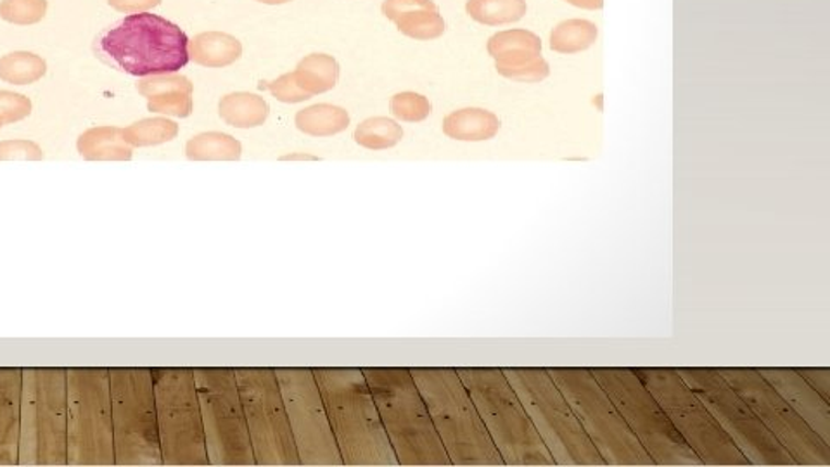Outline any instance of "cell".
Masks as SVG:
<instances>
[{
	"mask_svg": "<svg viewBox=\"0 0 830 467\" xmlns=\"http://www.w3.org/2000/svg\"><path fill=\"white\" fill-rule=\"evenodd\" d=\"M344 466L397 467L361 367H311Z\"/></svg>",
	"mask_w": 830,
	"mask_h": 467,
	"instance_id": "6da1fadb",
	"label": "cell"
},
{
	"mask_svg": "<svg viewBox=\"0 0 830 467\" xmlns=\"http://www.w3.org/2000/svg\"><path fill=\"white\" fill-rule=\"evenodd\" d=\"M398 466H452L409 367H362Z\"/></svg>",
	"mask_w": 830,
	"mask_h": 467,
	"instance_id": "7a4b0ae2",
	"label": "cell"
},
{
	"mask_svg": "<svg viewBox=\"0 0 830 467\" xmlns=\"http://www.w3.org/2000/svg\"><path fill=\"white\" fill-rule=\"evenodd\" d=\"M409 369L452 466H505L455 367Z\"/></svg>",
	"mask_w": 830,
	"mask_h": 467,
	"instance_id": "3957f363",
	"label": "cell"
},
{
	"mask_svg": "<svg viewBox=\"0 0 830 467\" xmlns=\"http://www.w3.org/2000/svg\"><path fill=\"white\" fill-rule=\"evenodd\" d=\"M455 371L505 466H556L502 367H455Z\"/></svg>",
	"mask_w": 830,
	"mask_h": 467,
	"instance_id": "277c9868",
	"label": "cell"
},
{
	"mask_svg": "<svg viewBox=\"0 0 830 467\" xmlns=\"http://www.w3.org/2000/svg\"><path fill=\"white\" fill-rule=\"evenodd\" d=\"M95 56L132 77L177 73L187 66L189 38L158 14H128L95 37Z\"/></svg>",
	"mask_w": 830,
	"mask_h": 467,
	"instance_id": "5b68a950",
	"label": "cell"
},
{
	"mask_svg": "<svg viewBox=\"0 0 830 467\" xmlns=\"http://www.w3.org/2000/svg\"><path fill=\"white\" fill-rule=\"evenodd\" d=\"M545 447L560 467H604L585 430L545 367H502Z\"/></svg>",
	"mask_w": 830,
	"mask_h": 467,
	"instance_id": "8992f818",
	"label": "cell"
},
{
	"mask_svg": "<svg viewBox=\"0 0 830 467\" xmlns=\"http://www.w3.org/2000/svg\"><path fill=\"white\" fill-rule=\"evenodd\" d=\"M21 373L18 466H66V367H21Z\"/></svg>",
	"mask_w": 830,
	"mask_h": 467,
	"instance_id": "52a82bcc",
	"label": "cell"
},
{
	"mask_svg": "<svg viewBox=\"0 0 830 467\" xmlns=\"http://www.w3.org/2000/svg\"><path fill=\"white\" fill-rule=\"evenodd\" d=\"M562 391L605 466L652 467L655 460L632 433L589 367H545Z\"/></svg>",
	"mask_w": 830,
	"mask_h": 467,
	"instance_id": "ba28073f",
	"label": "cell"
},
{
	"mask_svg": "<svg viewBox=\"0 0 830 467\" xmlns=\"http://www.w3.org/2000/svg\"><path fill=\"white\" fill-rule=\"evenodd\" d=\"M703 466H751L675 367H632Z\"/></svg>",
	"mask_w": 830,
	"mask_h": 467,
	"instance_id": "9c48e42d",
	"label": "cell"
},
{
	"mask_svg": "<svg viewBox=\"0 0 830 467\" xmlns=\"http://www.w3.org/2000/svg\"><path fill=\"white\" fill-rule=\"evenodd\" d=\"M66 466H116L107 367H66Z\"/></svg>",
	"mask_w": 830,
	"mask_h": 467,
	"instance_id": "30bf717a",
	"label": "cell"
},
{
	"mask_svg": "<svg viewBox=\"0 0 830 467\" xmlns=\"http://www.w3.org/2000/svg\"><path fill=\"white\" fill-rule=\"evenodd\" d=\"M656 466L704 467L632 367H589Z\"/></svg>",
	"mask_w": 830,
	"mask_h": 467,
	"instance_id": "8fae6325",
	"label": "cell"
},
{
	"mask_svg": "<svg viewBox=\"0 0 830 467\" xmlns=\"http://www.w3.org/2000/svg\"><path fill=\"white\" fill-rule=\"evenodd\" d=\"M116 466H163L151 367H107Z\"/></svg>",
	"mask_w": 830,
	"mask_h": 467,
	"instance_id": "7c38bea8",
	"label": "cell"
},
{
	"mask_svg": "<svg viewBox=\"0 0 830 467\" xmlns=\"http://www.w3.org/2000/svg\"><path fill=\"white\" fill-rule=\"evenodd\" d=\"M163 466H209L193 367H151Z\"/></svg>",
	"mask_w": 830,
	"mask_h": 467,
	"instance_id": "4fadbf2b",
	"label": "cell"
},
{
	"mask_svg": "<svg viewBox=\"0 0 830 467\" xmlns=\"http://www.w3.org/2000/svg\"><path fill=\"white\" fill-rule=\"evenodd\" d=\"M193 373L209 466H257L234 367H193Z\"/></svg>",
	"mask_w": 830,
	"mask_h": 467,
	"instance_id": "5bb4252c",
	"label": "cell"
},
{
	"mask_svg": "<svg viewBox=\"0 0 830 467\" xmlns=\"http://www.w3.org/2000/svg\"><path fill=\"white\" fill-rule=\"evenodd\" d=\"M683 381L708 407L751 466H796L789 452L763 426L751 407L734 391L715 367H675Z\"/></svg>",
	"mask_w": 830,
	"mask_h": 467,
	"instance_id": "9a60e30c",
	"label": "cell"
},
{
	"mask_svg": "<svg viewBox=\"0 0 830 467\" xmlns=\"http://www.w3.org/2000/svg\"><path fill=\"white\" fill-rule=\"evenodd\" d=\"M257 466L296 467L295 438L274 367H234Z\"/></svg>",
	"mask_w": 830,
	"mask_h": 467,
	"instance_id": "2e32d148",
	"label": "cell"
},
{
	"mask_svg": "<svg viewBox=\"0 0 830 467\" xmlns=\"http://www.w3.org/2000/svg\"><path fill=\"white\" fill-rule=\"evenodd\" d=\"M763 426L789 452L796 466L829 467L830 445L799 418L754 367H715Z\"/></svg>",
	"mask_w": 830,
	"mask_h": 467,
	"instance_id": "e0dca14e",
	"label": "cell"
},
{
	"mask_svg": "<svg viewBox=\"0 0 830 467\" xmlns=\"http://www.w3.org/2000/svg\"><path fill=\"white\" fill-rule=\"evenodd\" d=\"M274 369L302 466H344L314 369L311 367H274Z\"/></svg>",
	"mask_w": 830,
	"mask_h": 467,
	"instance_id": "ac0fdd59",
	"label": "cell"
},
{
	"mask_svg": "<svg viewBox=\"0 0 830 467\" xmlns=\"http://www.w3.org/2000/svg\"><path fill=\"white\" fill-rule=\"evenodd\" d=\"M488 54L499 75L521 83H538L550 75L542 58V41L528 30H505L488 41Z\"/></svg>",
	"mask_w": 830,
	"mask_h": 467,
	"instance_id": "d6986e66",
	"label": "cell"
},
{
	"mask_svg": "<svg viewBox=\"0 0 830 467\" xmlns=\"http://www.w3.org/2000/svg\"><path fill=\"white\" fill-rule=\"evenodd\" d=\"M791 409L830 445V402L815 391L794 367H754Z\"/></svg>",
	"mask_w": 830,
	"mask_h": 467,
	"instance_id": "ffe728a7",
	"label": "cell"
},
{
	"mask_svg": "<svg viewBox=\"0 0 830 467\" xmlns=\"http://www.w3.org/2000/svg\"><path fill=\"white\" fill-rule=\"evenodd\" d=\"M21 367H0V467L20 460Z\"/></svg>",
	"mask_w": 830,
	"mask_h": 467,
	"instance_id": "44dd1931",
	"label": "cell"
},
{
	"mask_svg": "<svg viewBox=\"0 0 830 467\" xmlns=\"http://www.w3.org/2000/svg\"><path fill=\"white\" fill-rule=\"evenodd\" d=\"M137 91L148 99V110L158 115L187 118L193 113L194 86L179 73L152 75L140 78Z\"/></svg>",
	"mask_w": 830,
	"mask_h": 467,
	"instance_id": "7402d4cb",
	"label": "cell"
},
{
	"mask_svg": "<svg viewBox=\"0 0 830 467\" xmlns=\"http://www.w3.org/2000/svg\"><path fill=\"white\" fill-rule=\"evenodd\" d=\"M500 119L496 113L481 107H464L443 119V134L464 143H484L499 134Z\"/></svg>",
	"mask_w": 830,
	"mask_h": 467,
	"instance_id": "603a6c76",
	"label": "cell"
},
{
	"mask_svg": "<svg viewBox=\"0 0 830 467\" xmlns=\"http://www.w3.org/2000/svg\"><path fill=\"white\" fill-rule=\"evenodd\" d=\"M77 151L87 161H130L134 156V148L118 127L89 128L78 137Z\"/></svg>",
	"mask_w": 830,
	"mask_h": 467,
	"instance_id": "cb8c5ba5",
	"label": "cell"
},
{
	"mask_svg": "<svg viewBox=\"0 0 830 467\" xmlns=\"http://www.w3.org/2000/svg\"><path fill=\"white\" fill-rule=\"evenodd\" d=\"M242 56V44L229 33H200L189 41V59L205 68H226Z\"/></svg>",
	"mask_w": 830,
	"mask_h": 467,
	"instance_id": "d4e9b609",
	"label": "cell"
},
{
	"mask_svg": "<svg viewBox=\"0 0 830 467\" xmlns=\"http://www.w3.org/2000/svg\"><path fill=\"white\" fill-rule=\"evenodd\" d=\"M269 111L265 99L251 92H232L218 103L220 118L234 128L262 127L269 118Z\"/></svg>",
	"mask_w": 830,
	"mask_h": 467,
	"instance_id": "484cf974",
	"label": "cell"
},
{
	"mask_svg": "<svg viewBox=\"0 0 830 467\" xmlns=\"http://www.w3.org/2000/svg\"><path fill=\"white\" fill-rule=\"evenodd\" d=\"M295 75L299 87L307 94H326L340 80V62L329 54H310L298 62Z\"/></svg>",
	"mask_w": 830,
	"mask_h": 467,
	"instance_id": "4316f807",
	"label": "cell"
},
{
	"mask_svg": "<svg viewBox=\"0 0 830 467\" xmlns=\"http://www.w3.org/2000/svg\"><path fill=\"white\" fill-rule=\"evenodd\" d=\"M295 124L307 136L332 137L346 130L350 115L346 110L334 104H314L296 113Z\"/></svg>",
	"mask_w": 830,
	"mask_h": 467,
	"instance_id": "83f0119b",
	"label": "cell"
},
{
	"mask_svg": "<svg viewBox=\"0 0 830 467\" xmlns=\"http://www.w3.org/2000/svg\"><path fill=\"white\" fill-rule=\"evenodd\" d=\"M185 156L191 161H238L242 144L224 132H203L185 144Z\"/></svg>",
	"mask_w": 830,
	"mask_h": 467,
	"instance_id": "f1b7e54d",
	"label": "cell"
},
{
	"mask_svg": "<svg viewBox=\"0 0 830 467\" xmlns=\"http://www.w3.org/2000/svg\"><path fill=\"white\" fill-rule=\"evenodd\" d=\"M46 59L29 50H16L0 58V80L11 86H32L46 77Z\"/></svg>",
	"mask_w": 830,
	"mask_h": 467,
	"instance_id": "f546056e",
	"label": "cell"
},
{
	"mask_svg": "<svg viewBox=\"0 0 830 467\" xmlns=\"http://www.w3.org/2000/svg\"><path fill=\"white\" fill-rule=\"evenodd\" d=\"M599 29L587 20L562 21L550 33V49L559 54H577L598 42Z\"/></svg>",
	"mask_w": 830,
	"mask_h": 467,
	"instance_id": "4dcf8cb0",
	"label": "cell"
},
{
	"mask_svg": "<svg viewBox=\"0 0 830 467\" xmlns=\"http://www.w3.org/2000/svg\"><path fill=\"white\" fill-rule=\"evenodd\" d=\"M467 14L481 25H511L528 11L524 0H467Z\"/></svg>",
	"mask_w": 830,
	"mask_h": 467,
	"instance_id": "1f68e13d",
	"label": "cell"
},
{
	"mask_svg": "<svg viewBox=\"0 0 830 467\" xmlns=\"http://www.w3.org/2000/svg\"><path fill=\"white\" fill-rule=\"evenodd\" d=\"M393 23L403 35L413 41H434L445 33V20L440 14L439 5L413 9L410 13L400 14Z\"/></svg>",
	"mask_w": 830,
	"mask_h": 467,
	"instance_id": "d6a6232c",
	"label": "cell"
},
{
	"mask_svg": "<svg viewBox=\"0 0 830 467\" xmlns=\"http://www.w3.org/2000/svg\"><path fill=\"white\" fill-rule=\"evenodd\" d=\"M179 136V125L170 118H144L123 128V137L132 148H151L170 143Z\"/></svg>",
	"mask_w": 830,
	"mask_h": 467,
	"instance_id": "836d02e7",
	"label": "cell"
},
{
	"mask_svg": "<svg viewBox=\"0 0 830 467\" xmlns=\"http://www.w3.org/2000/svg\"><path fill=\"white\" fill-rule=\"evenodd\" d=\"M403 139V128L395 119L374 116L365 119L355 130V143L371 151L395 148Z\"/></svg>",
	"mask_w": 830,
	"mask_h": 467,
	"instance_id": "e575fe53",
	"label": "cell"
},
{
	"mask_svg": "<svg viewBox=\"0 0 830 467\" xmlns=\"http://www.w3.org/2000/svg\"><path fill=\"white\" fill-rule=\"evenodd\" d=\"M47 0H0V20L18 26L37 25L47 14Z\"/></svg>",
	"mask_w": 830,
	"mask_h": 467,
	"instance_id": "d590c367",
	"label": "cell"
},
{
	"mask_svg": "<svg viewBox=\"0 0 830 467\" xmlns=\"http://www.w3.org/2000/svg\"><path fill=\"white\" fill-rule=\"evenodd\" d=\"M389 110H391L393 116L400 122L419 124L430 116L431 103L428 98L418 94V92H400V94L393 95L391 101H389Z\"/></svg>",
	"mask_w": 830,
	"mask_h": 467,
	"instance_id": "8d00e7d4",
	"label": "cell"
},
{
	"mask_svg": "<svg viewBox=\"0 0 830 467\" xmlns=\"http://www.w3.org/2000/svg\"><path fill=\"white\" fill-rule=\"evenodd\" d=\"M32 101L20 92L0 91V119L11 125L32 115Z\"/></svg>",
	"mask_w": 830,
	"mask_h": 467,
	"instance_id": "74e56055",
	"label": "cell"
},
{
	"mask_svg": "<svg viewBox=\"0 0 830 467\" xmlns=\"http://www.w3.org/2000/svg\"><path fill=\"white\" fill-rule=\"evenodd\" d=\"M44 151L37 143L29 139H9L0 143V161H41Z\"/></svg>",
	"mask_w": 830,
	"mask_h": 467,
	"instance_id": "f35d334b",
	"label": "cell"
},
{
	"mask_svg": "<svg viewBox=\"0 0 830 467\" xmlns=\"http://www.w3.org/2000/svg\"><path fill=\"white\" fill-rule=\"evenodd\" d=\"M269 91H271V94L274 95L277 101L286 104L303 103V101H308V99L311 98L310 94H307V92L303 91L302 87H299L295 71L278 77L277 80H274V82L269 86Z\"/></svg>",
	"mask_w": 830,
	"mask_h": 467,
	"instance_id": "ab89813d",
	"label": "cell"
},
{
	"mask_svg": "<svg viewBox=\"0 0 830 467\" xmlns=\"http://www.w3.org/2000/svg\"><path fill=\"white\" fill-rule=\"evenodd\" d=\"M794 371L805 379L815 391L822 395L830 402V369L829 367H794Z\"/></svg>",
	"mask_w": 830,
	"mask_h": 467,
	"instance_id": "60d3db41",
	"label": "cell"
},
{
	"mask_svg": "<svg viewBox=\"0 0 830 467\" xmlns=\"http://www.w3.org/2000/svg\"><path fill=\"white\" fill-rule=\"evenodd\" d=\"M107 4L118 13L137 14L148 13L151 9L158 8L161 0H107Z\"/></svg>",
	"mask_w": 830,
	"mask_h": 467,
	"instance_id": "b9f144b4",
	"label": "cell"
},
{
	"mask_svg": "<svg viewBox=\"0 0 830 467\" xmlns=\"http://www.w3.org/2000/svg\"><path fill=\"white\" fill-rule=\"evenodd\" d=\"M565 2L575 5V8L587 9V11L604 8V0H565Z\"/></svg>",
	"mask_w": 830,
	"mask_h": 467,
	"instance_id": "7bdbcfd3",
	"label": "cell"
},
{
	"mask_svg": "<svg viewBox=\"0 0 830 467\" xmlns=\"http://www.w3.org/2000/svg\"><path fill=\"white\" fill-rule=\"evenodd\" d=\"M257 2H262V4L269 5H281L287 4V2H291V0H257Z\"/></svg>",
	"mask_w": 830,
	"mask_h": 467,
	"instance_id": "ee69618b",
	"label": "cell"
},
{
	"mask_svg": "<svg viewBox=\"0 0 830 467\" xmlns=\"http://www.w3.org/2000/svg\"><path fill=\"white\" fill-rule=\"evenodd\" d=\"M4 127V124H2V119H0V128Z\"/></svg>",
	"mask_w": 830,
	"mask_h": 467,
	"instance_id": "f6af8a7d",
	"label": "cell"
}]
</instances>
